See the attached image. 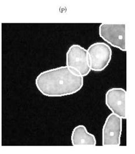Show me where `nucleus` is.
I'll return each instance as SVG.
<instances>
[{
	"label": "nucleus",
	"mask_w": 135,
	"mask_h": 154,
	"mask_svg": "<svg viewBox=\"0 0 135 154\" xmlns=\"http://www.w3.org/2000/svg\"><path fill=\"white\" fill-rule=\"evenodd\" d=\"M91 70L99 72L104 70L112 58V50L108 45L97 42L91 45L87 50Z\"/></svg>",
	"instance_id": "nucleus-2"
},
{
	"label": "nucleus",
	"mask_w": 135,
	"mask_h": 154,
	"mask_svg": "<svg viewBox=\"0 0 135 154\" xmlns=\"http://www.w3.org/2000/svg\"><path fill=\"white\" fill-rule=\"evenodd\" d=\"M125 96L126 90L120 88L109 89L105 95L106 105L112 113L126 119L125 116Z\"/></svg>",
	"instance_id": "nucleus-6"
},
{
	"label": "nucleus",
	"mask_w": 135,
	"mask_h": 154,
	"mask_svg": "<svg viewBox=\"0 0 135 154\" xmlns=\"http://www.w3.org/2000/svg\"><path fill=\"white\" fill-rule=\"evenodd\" d=\"M0 100H1V97H0ZM0 109H1V105H0ZM0 116H1V109H0Z\"/></svg>",
	"instance_id": "nucleus-8"
},
{
	"label": "nucleus",
	"mask_w": 135,
	"mask_h": 154,
	"mask_svg": "<svg viewBox=\"0 0 135 154\" xmlns=\"http://www.w3.org/2000/svg\"><path fill=\"white\" fill-rule=\"evenodd\" d=\"M66 66L82 77L91 72L87 50L81 45H72L66 53Z\"/></svg>",
	"instance_id": "nucleus-3"
},
{
	"label": "nucleus",
	"mask_w": 135,
	"mask_h": 154,
	"mask_svg": "<svg viewBox=\"0 0 135 154\" xmlns=\"http://www.w3.org/2000/svg\"><path fill=\"white\" fill-rule=\"evenodd\" d=\"M83 84V77L67 66L44 71L35 79L37 89L48 97H61L76 93Z\"/></svg>",
	"instance_id": "nucleus-1"
},
{
	"label": "nucleus",
	"mask_w": 135,
	"mask_h": 154,
	"mask_svg": "<svg viewBox=\"0 0 135 154\" xmlns=\"http://www.w3.org/2000/svg\"><path fill=\"white\" fill-rule=\"evenodd\" d=\"M71 140L72 146H92L97 145L95 137L88 132L86 127L83 125H78L72 130Z\"/></svg>",
	"instance_id": "nucleus-7"
},
{
	"label": "nucleus",
	"mask_w": 135,
	"mask_h": 154,
	"mask_svg": "<svg viewBox=\"0 0 135 154\" xmlns=\"http://www.w3.org/2000/svg\"><path fill=\"white\" fill-rule=\"evenodd\" d=\"M122 119L113 113L107 116L102 128L103 146H118L120 145Z\"/></svg>",
	"instance_id": "nucleus-5"
},
{
	"label": "nucleus",
	"mask_w": 135,
	"mask_h": 154,
	"mask_svg": "<svg viewBox=\"0 0 135 154\" xmlns=\"http://www.w3.org/2000/svg\"><path fill=\"white\" fill-rule=\"evenodd\" d=\"M99 34L104 41L112 46L123 51H126L125 23H102L99 28Z\"/></svg>",
	"instance_id": "nucleus-4"
}]
</instances>
